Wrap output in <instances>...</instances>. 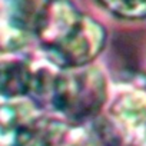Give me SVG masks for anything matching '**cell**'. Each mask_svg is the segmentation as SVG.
<instances>
[{"instance_id":"1","label":"cell","mask_w":146,"mask_h":146,"mask_svg":"<svg viewBox=\"0 0 146 146\" xmlns=\"http://www.w3.org/2000/svg\"><path fill=\"white\" fill-rule=\"evenodd\" d=\"M108 99L105 73L95 66L57 69L47 106L73 125L96 117Z\"/></svg>"},{"instance_id":"2","label":"cell","mask_w":146,"mask_h":146,"mask_svg":"<svg viewBox=\"0 0 146 146\" xmlns=\"http://www.w3.org/2000/svg\"><path fill=\"white\" fill-rule=\"evenodd\" d=\"M103 146H142L146 142V92H120L96 123Z\"/></svg>"},{"instance_id":"3","label":"cell","mask_w":146,"mask_h":146,"mask_svg":"<svg viewBox=\"0 0 146 146\" xmlns=\"http://www.w3.org/2000/svg\"><path fill=\"white\" fill-rule=\"evenodd\" d=\"M105 44V27L93 17L82 13L43 52L53 66L72 69L90 64L102 53Z\"/></svg>"},{"instance_id":"4","label":"cell","mask_w":146,"mask_h":146,"mask_svg":"<svg viewBox=\"0 0 146 146\" xmlns=\"http://www.w3.org/2000/svg\"><path fill=\"white\" fill-rule=\"evenodd\" d=\"M50 0H3L2 47L20 49L29 35H35Z\"/></svg>"},{"instance_id":"5","label":"cell","mask_w":146,"mask_h":146,"mask_svg":"<svg viewBox=\"0 0 146 146\" xmlns=\"http://www.w3.org/2000/svg\"><path fill=\"white\" fill-rule=\"evenodd\" d=\"M33 69L20 59H9L2 63V95L12 100L30 93Z\"/></svg>"},{"instance_id":"6","label":"cell","mask_w":146,"mask_h":146,"mask_svg":"<svg viewBox=\"0 0 146 146\" xmlns=\"http://www.w3.org/2000/svg\"><path fill=\"white\" fill-rule=\"evenodd\" d=\"M110 15L123 20L146 19V0H98Z\"/></svg>"}]
</instances>
